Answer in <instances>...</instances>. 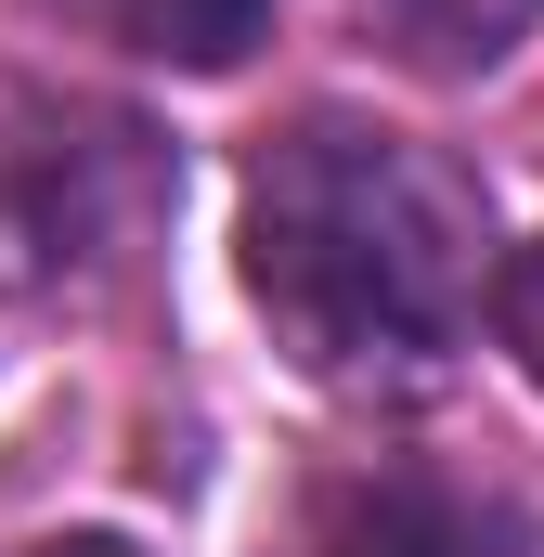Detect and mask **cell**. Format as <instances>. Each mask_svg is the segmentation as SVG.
Returning a JSON list of instances; mask_svg holds the SVG:
<instances>
[{"label":"cell","instance_id":"cell-1","mask_svg":"<svg viewBox=\"0 0 544 557\" xmlns=\"http://www.w3.org/2000/svg\"><path fill=\"white\" fill-rule=\"evenodd\" d=\"M234 260L298 376H428L493 311V195L441 143L311 104L247 169Z\"/></svg>","mask_w":544,"mask_h":557},{"label":"cell","instance_id":"cell-2","mask_svg":"<svg viewBox=\"0 0 544 557\" xmlns=\"http://www.w3.org/2000/svg\"><path fill=\"white\" fill-rule=\"evenodd\" d=\"M156 195L169 169L131 117H91V104L0 117V298H65V285L118 273Z\"/></svg>","mask_w":544,"mask_h":557},{"label":"cell","instance_id":"cell-3","mask_svg":"<svg viewBox=\"0 0 544 557\" xmlns=\"http://www.w3.org/2000/svg\"><path fill=\"white\" fill-rule=\"evenodd\" d=\"M298 557H532L519 506L454 480V467H415V454H376V467H337L311 506H298Z\"/></svg>","mask_w":544,"mask_h":557},{"label":"cell","instance_id":"cell-4","mask_svg":"<svg viewBox=\"0 0 544 557\" xmlns=\"http://www.w3.org/2000/svg\"><path fill=\"white\" fill-rule=\"evenodd\" d=\"M350 13L376 26V52L415 65V78H480V65H506L532 39L544 0H350Z\"/></svg>","mask_w":544,"mask_h":557},{"label":"cell","instance_id":"cell-5","mask_svg":"<svg viewBox=\"0 0 544 557\" xmlns=\"http://www.w3.org/2000/svg\"><path fill=\"white\" fill-rule=\"evenodd\" d=\"M65 13H91L104 39H131L156 65H234L272 26V0H65Z\"/></svg>","mask_w":544,"mask_h":557},{"label":"cell","instance_id":"cell-6","mask_svg":"<svg viewBox=\"0 0 544 557\" xmlns=\"http://www.w3.org/2000/svg\"><path fill=\"white\" fill-rule=\"evenodd\" d=\"M493 337L519 350V376L544 389V234H532V247H506V260H493Z\"/></svg>","mask_w":544,"mask_h":557},{"label":"cell","instance_id":"cell-7","mask_svg":"<svg viewBox=\"0 0 544 557\" xmlns=\"http://www.w3.org/2000/svg\"><path fill=\"white\" fill-rule=\"evenodd\" d=\"M13 557H143L131 532H39V545H13Z\"/></svg>","mask_w":544,"mask_h":557}]
</instances>
